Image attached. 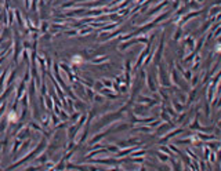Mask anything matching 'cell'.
Listing matches in <instances>:
<instances>
[{"label": "cell", "mask_w": 221, "mask_h": 171, "mask_svg": "<svg viewBox=\"0 0 221 171\" xmlns=\"http://www.w3.org/2000/svg\"><path fill=\"white\" fill-rule=\"evenodd\" d=\"M7 119H9L10 123H17V122H18V116H17V113L14 112V110H11V112L9 113V117H7Z\"/></svg>", "instance_id": "obj_1"}, {"label": "cell", "mask_w": 221, "mask_h": 171, "mask_svg": "<svg viewBox=\"0 0 221 171\" xmlns=\"http://www.w3.org/2000/svg\"><path fill=\"white\" fill-rule=\"evenodd\" d=\"M72 61H73V63H76V65H79V63H82V61H83V58H82L80 55H75L72 58Z\"/></svg>", "instance_id": "obj_2"}]
</instances>
